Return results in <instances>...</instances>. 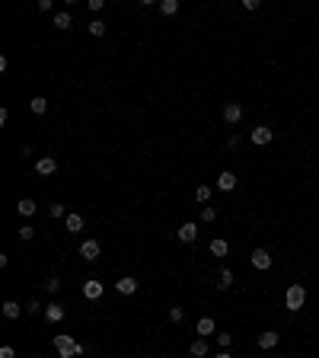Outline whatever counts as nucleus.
Wrapping results in <instances>:
<instances>
[{
	"mask_svg": "<svg viewBox=\"0 0 319 358\" xmlns=\"http://www.w3.org/2000/svg\"><path fill=\"white\" fill-rule=\"evenodd\" d=\"M0 358H16V352H13V345H3V349H0Z\"/></svg>",
	"mask_w": 319,
	"mask_h": 358,
	"instance_id": "72a5a7b5",
	"label": "nucleus"
},
{
	"mask_svg": "<svg viewBox=\"0 0 319 358\" xmlns=\"http://www.w3.org/2000/svg\"><path fill=\"white\" fill-rule=\"evenodd\" d=\"M160 13H163V16H175V13H179V0H160Z\"/></svg>",
	"mask_w": 319,
	"mask_h": 358,
	"instance_id": "aec40b11",
	"label": "nucleus"
},
{
	"mask_svg": "<svg viewBox=\"0 0 319 358\" xmlns=\"http://www.w3.org/2000/svg\"><path fill=\"white\" fill-rule=\"evenodd\" d=\"M86 7H90V10H93V13H99V10L106 7V0H86Z\"/></svg>",
	"mask_w": 319,
	"mask_h": 358,
	"instance_id": "2f4dec72",
	"label": "nucleus"
},
{
	"mask_svg": "<svg viewBox=\"0 0 319 358\" xmlns=\"http://www.w3.org/2000/svg\"><path fill=\"white\" fill-rule=\"evenodd\" d=\"M230 285H233V272H230V269H221V278H217V288H230Z\"/></svg>",
	"mask_w": 319,
	"mask_h": 358,
	"instance_id": "5701e85b",
	"label": "nucleus"
},
{
	"mask_svg": "<svg viewBox=\"0 0 319 358\" xmlns=\"http://www.w3.org/2000/svg\"><path fill=\"white\" fill-rule=\"evenodd\" d=\"M175 234H179V240H182V243H195V240H198V224H195V221H185L182 227L175 230Z\"/></svg>",
	"mask_w": 319,
	"mask_h": 358,
	"instance_id": "0eeeda50",
	"label": "nucleus"
},
{
	"mask_svg": "<svg viewBox=\"0 0 319 358\" xmlns=\"http://www.w3.org/2000/svg\"><path fill=\"white\" fill-rule=\"evenodd\" d=\"M16 211L23 214V218H32V214H35V202H32V198H19V205H16Z\"/></svg>",
	"mask_w": 319,
	"mask_h": 358,
	"instance_id": "dca6fc26",
	"label": "nucleus"
},
{
	"mask_svg": "<svg viewBox=\"0 0 319 358\" xmlns=\"http://www.w3.org/2000/svg\"><path fill=\"white\" fill-rule=\"evenodd\" d=\"M217 342H221V349H230V342H233V336H230V333H217Z\"/></svg>",
	"mask_w": 319,
	"mask_h": 358,
	"instance_id": "c756f323",
	"label": "nucleus"
},
{
	"mask_svg": "<svg viewBox=\"0 0 319 358\" xmlns=\"http://www.w3.org/2000/svg\"><path fill=\"white\" fill-rule=\"evenodd\" d=\"M48 214H51V218H67V214H64V205H61V202L48 205Z\"/></svg>",
	"mask_w": 319,
	"mask_h": 358,
	"instance_id": "bb28decb",
	"label": "nucleus"
},
{
	"mask_svg": "<svg viewBox=\"0 0 319 358\" xmlns=\"http://www.w3.org/2000/svg\"><path fill=\"white\" fill-rule=\"evenodd\" d=\"M239 119H243V106H239V102H227V106H223V122L236 125Z\"/></svg>",
	"mask_w": 319,
	"mask_h": 358,
	"instance_id": "1a4fd4ad",
	"label": "nucleus"
},
{
	"mask_svg": "<svg viewBox=\"0 0 319 358\" xmlns=\"http://www.w3.org/2000/svg\"><path fill=\"white\" fill-rule=\"evenodd\" d=\"M64 317H67V310H64V304H58V301L45 307V320H48V323H61Z\"/></svg>",
	"mask_w": 319,
	"mask_h": 358,
	"instance_id": "9d476101",
	"label": "nucleus"
},
{
	"mask_svg": "<svg viewBox=\"0 0 319 358\" xmlns=\"http://www.w3.org/2000/svg\"><path fill=\"white\" fill-rule=\"evenodd\" d=\"M99 253H102V246H99V240H83L80 243V256H83L86 262H96Z\"/></svg>",
	"mask_w": 319,
	"mask_h": 358,
	"instance_id": "423d86ee",
	"label": "nucleus"
},
{
	"mask_svg": "<svg viewBox=\"0 0 319 358\" xmlns=\"http://www.w3.org/2000/svg\"><path fill=\"white\" fill-rule=\"evenodd\" d=\"M54 170H58V160H54V157H48V153L35 160V173H38V176H51Z\"/></svg>",
	"mask_w": 319,
	"mask_h": 358,
	"instance_id": "6e6552de",
	"label": "nucleus"
},
{
	"mask_svg": "<svg viewBox=\"0 0 319 358\" xmlns=\"http://www.w3.org/2000/svg\"><path fill=\"white\" fill-rule=\"evenodd\" d=\"M207 250H211L214 256H227V253H230V243H227V240H211V246H207Z\"/></svg>",
	"mask_w": 319,
	"mask_h": 358,
	"instance_id": "412c9836",
	"label": "nucleus"
},
{
	"mask_svg": "<svg viewBox=\"0 0 319 358\" xmlns=\"http://www.w3.org/2000/svg\"><path fill=\"white\" fill-rule=\"evenodd\" d=\"M86 29H90V35H96V38H99V35H106V23H102V19H93Z\"/></svg>",
	"mask_w": 319,
	"mask_h": 358,
	"instance_id": "b1692460",
	"label": "nucleus"
},
{
	"mask_svg": "<svg viewBox=\"0 0 319 358\" xmlns=\"http://www.w3.org/2000/svg\"><path fill=\"white\" fill-rule=\"evenodd\" d=\"M214 218H217V211H214V208H211V205H207V208H205V211H201V221H205V224H211V221H214Z\"/></svg>",
	"mask_w": 319,
	"mask_h": 358,
	"instance_id": "7c9ffc66",
	"label": "nucleus"
},
{
	"mask_svg": "<svg viewBox=\"0 0 319 358\" xmlns=\"http://www.w3.org/2000/svg\"><path fill=\"white\" fill-rule=\"evenodd\" d=\"M217 333V323H214V317H201L198 320V336L205 339V336H214Z\"/></svg>",
	"mask_w": 319,
	"mask_h": 358,
	"instance_id": "4468645a",
	"label": "nucleus"
},
{
	"mask_svg": "<svg viewBox=\"0 0 319 358\" xmlns=\"http://www.w3.org/2000/svg\"><path fill=\"white\" fill-rule=\"evenodd\" d=\"M169 320H173V323H182L185 320V310H182V307H169Z\"/></svg>",
	"mask_w": 319,
	"mask_h": 358,
	"instance_id": "a878e982",
	"label": "nucleus"
},
{
	"mask_svg": "<svg viewBox=\"0 0 319 358\" xmlns=\"http://www.w3.org/2000/svg\"><path fill=\"white\" fill-rule=\"evenodd\" d=\"M29 109H32L35 115H45V112H48V102H45V96H32V99H29Z\"/></svg>",
	"mask_w": 319,
	"mask_h": 358,
	"instance_id": "a211bd4d",
	"label": "nucleus"
},
{
	"mask_svg": "<svg viewBox=\"0 0 319 358\" xmlns=\"http://www.w3.org/2000/svg\"><path fill=\"white\" fill-rule=\"evenodd\" d=\"M64 224H67L70 234H80V230H83V214H67V218H64Z\"/></svg>",
	"mask_w": 319,
	"mask_h": 358,
	"instance_id": "2eb2a0df",
	"label": "nucleus"
},
{
	"mask_svg": "<svg viewBox=\"0 0 319 358\" xmlns=\"http://www.w3.org/2000/svg\"><path fill=\"white\" fill-rule=\"evenodd\" d=\"M45 291H51V294H54V291H61V278H54V275H51V278L45 282Z\"/></svg>",
	"mask_w": 319,
	"mask_h": 358,
	"instance_id": "c85d7f7f",
	"label": "nucleus"
},
{
	"mask_svg": "<svg viewBox=\"0 0 319 358\" xmlns=\"http://www.w3.org/2000/svg\"><path fill=\"white\" fill-rule=\"evenodd\" d=\"M278 342H281V333H274V329H265L258 336V349H274Z\"/></svg>",
	"mask_w": 319,
	"mask_h": 358,
	"instance_id": "f8f14e48",
	"label": "nucleus"
},
{
	"mask_svg": "<svg viewBox=\"0 0 319 358\" xmlns=\"http://www.w3.org/2000/svg\"><path fill=\"white\" fill-rule=\"evenodd\" d=\"M214 358H233V355H230L227 349H221V352H217V355H214Z\"/></svg>",
	"mask_w": 319,
	"mask_h": 358,
	"instance_id": "e433bc0d",
	"label": "nucleus"
},
{
	"mask_svg": "<svg viewBox=\"0 0 319 358\" xmlns=\"http://www.w3.org/2000/svg\"><path fill=\"white\" fill-rule=\"evenodd\" d=\"M214 186H217V189H221V192H233V189H236V173H230V170H223V173L217 176V183H214Z\"/></svg>",
	"mask_w": 319,
	"mask_h": 358,
	"instance_id": "9b49d317",
	"label": "nucleus"
},
{
	"mask_svg": "<svg viewBox=\"0 0 319 358\" xmlns=\"http://www.w3.org/2000/svg\"><path fill=\"white\" fill-rule=\"evenodd\" d=\"M249 262L252 266L258 269V272H268V269L274 266V259H271V253L268 250H262V246H258V250H252V256H249Z\"/></svg>",
	"mask_w": 319,
	"mask_h": 358,
	"instance_id": "f03ea898",
	"label": "nucleus"
},
{
	"mask_svg": "<svg viewBox=\"0 0 319 358\" xmlns=\"http://www.w3.org/2000/svg\"><path fill=\"white\" fill-rule=\"evenodd\" d=\"M303 304H306V288L303 285H290V288L284 291V307H287V310H300Z\"/></svg>",
	"mask_w": 319,
	"mask_h": 358,
	"instance_id": "f257e3e1",
	"label": "nucleus"
},
{
	"mask_svg": "<svg viewBox=\"0 0 319 358\" xmlns=\"http://www.w3.org/2000/svg\"><path fill=\"white\" fill-rule=\"evenodd\" d=\"M54 26L58 29H70V10H61V13L54 16Z\"/></svg>",
	"mask_w": 319,
	"mask_h": 358,
	"instance_id": "4be33fe9",
	"label": "nucleus"
},
{
	"mask_svg": "<svg viewBox=\"0 0 319 358\" xmlns=\"http://www.w3.org/2000/svg\"><path fill=\"white\" fill-rule=\"evenodd\" d=\"M54 349H58V358H70L74 349H77V342L70 339L67 333H58V336H54Z\"/></svg>",
	"mask_w": 319,
	"mask_h": 358,
	"instance_id": "7ed1b4c3",
	"label": "nucleus"
},
{
	"mask_svg": "<svg viewBox=\"0 0 319 358\" xmlns=\"http://www.w3.org/2000/svg\"><path fill=\"white\" fill-rule=\"evenodd\" d=\"M26 310H29V313H38V310H42V304H38V301H29V307H26Z\"/></svg>",
	"mask_w": 319,
	"mask_h": 358,
	"instance_id": "c9c22d12",
	"label": "nucleus"
},
{
	"mask_svg": "<svg viewBox=\"0 0 319 358\" xmlns=\"http://www.w3.org/2000/svg\"><path fill=\"white\" fill-rule=\"evenodd\" d=\"M249 141H252V144H258V147H265V144H271V141H274V131L268 128V125H258V128H252Z\"/></svg>",
	"mask_w": 319,
	"mask_h": 358,
	"instance_id": "20e7f679",
	"label": "nucleus"
},
{
	"mask_svg": "<svg viewBox=\"0 0 319 358\" xmlns=\"http://www.w3.org/2000/svg\"><path fill=\"white\" fill-rule=\"evenodd\" d=\"M102 294H106V285L99 282V278H90V282H83V297H86V301H99Z\"/></svg>",
	"mask_w": 319,
	"mask_h": 358,
	"instance_id": "39448f33",
	"label": "nucleus"
},
{
	"mask_svg": "<svg viewBox=\"0 0 319 358\" xmlns=\"http://www.w3.org/2000/svg\"><path fill=\"white\" fill-rule=\"evenodd\" d=\"M115 291H118V294H134V291H137V278H131V275L118 278V282H115Z\"/></svg>",
	"mask_w": 319,
	"mask_h": 358,
	"instance_id": "ddd939ff",
	"label": "nucleus"
},
{
	"mask_svg": "<svg viewBox=\"0 0 319 358\" xmlns=\"http://www.w3.org/2000/svg\"><path fill=\"white\" fill-rule=\"evenodd\" d=\"M19 304H16V301H3V317H7V320H19Z\"/></svg>",
	"mask_w": 319,
	"mask_h": 358,
	"instance_id": "f3484780",
	"label": "nucleus"
},
{
	"mask_svg": "<svg viewBox=\"0 0 319 358\" xmlns=\"http://www.w3.org/2000/svg\"><path fill=\"white\" fill-rule=\"evenodd\" d=\"M32 237H35V227H32V224H23V227H19V240H32Z\"/></svg>",
	"mask_w": 319,
	"mask_h": 358,
	"instance_id": "cd10ccee",
	"label": "nucleus"
},
{
	"mask_svg": "<svg viewBox=\"0 0 319 358\" xmlns=\"http://www.w3.org/2000/svg\"><path fill=\"white\" fill-rule=\"evenodd\" d=\"M227 147H230V151H236V147H239V135H230V141H227Z\"/></svg>",
	"mask_w": 319,
	"mask_h": 358,
	"instance_id": "f704fd0d",
	"label": "nucleus"
},
{
	"mask_svg": "<svg viewBox=\"0 0 319 358\" xmlns=\"http://www.w3.org/2000/svg\"><path fill=\"white\" fill-rule=\"evenodd\" d=\"M191 355H195V358H207V342H205V339H201V336H198V339H195V342H191Z\"/></svg>",
	"mask_w": 319,
	"mask_h": 358,
	"instance_id": "6ab92c4d",
	"label": "nucleus"
},
{
	"mask_svg": "<svg viewBox=\"0 0 319 358\" xmlns=\"http://www.w3.org/2000/svg\"><path fill=\"white\" fill-rule=\"evenodd\" d=\"M211 186H198V189H195V202H211Z\"/></svg>",
	"mask_w": 319,
	"mask_h": 358,
	"instance_id": "393cba45",
	"label": "nucleus"
},
{
	"mask_svg": "<svg viewBox=\"0 0 319 358\" xmlns=\"http://www.w3.org/2000/svg\"><path fill=\"white\" fill-rule=\"evenodd\" d=\"M258 7H262L258 0H243V10H249V13H252V10H258Z\"/></svg>",
	"mask_w": 319,
	"mask_h": 358,
	"instance_id": "473e14b6",
	"label": "nucleus"
}]
</instances>
